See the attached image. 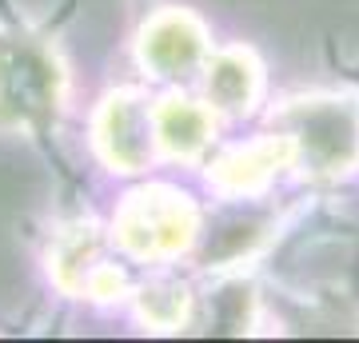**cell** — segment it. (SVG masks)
I'll use <instances>...</instances> for the list:
<instances>
[{
	"label": "cell",
	"instance_id": "6da1fadb",
	"mask_svg": "<svg viewBox=\"0 0 359 343\" xmlns=\"http://www.w3.org/2000/svg\"><path fill=\"white\" fill-rule=\"evenodd\" d=\"M124 236L136 252H176L192 236V208L172 191H144L124 212Z\"/></svg>",
	"mask_w": 359,
	"mask_h": 343
},
{
	"label": "cell",
	"instance_id": "7a4b0ae2",
	"mask_svg": "<svg viewBox=\"0 0 359 343\" xmlns=\"http://www.w3.org/2000/svg\"><path fill=\"white\" fill-rule=\"evenodd\" d=\"M200 48H204V36L188 16H160L152 32H144V60H152L160 76H172L176 68H188L200 56Z\"/></svg>",
	"mask_w": 359,
	"mask_h": 343
},
{
	"label": "cell",
	"instance_id": "3957f363",
	"mask_svg": "<svg viewBox=\"0 0 359 343\" xmlns=\"http://www.w3.org/2000/svg\"><path fill=\"white\" fill-rule=\"evenodd\" d=\"M160 136L172 152L188 156L208 140V116L188 100H168V108H160Z\"/></svg>",
	"mask_w": 359,
	"mask_h": 343
},
{
	"label": "cell",
	"instance_id": "277c9868",
	"mask_svg": "<svg viewBox=\"0 0 359 343\" xmlns=\"http://www.w3.org/2000/svg\"><path fill=\"white\" fill-rule=\"evenodd\" d=\"M208 88H212V96L224 108H244V100H252V88H256V72H252V64L240 52H231V56H224L216 64Z\"/></svg>",
	"mask_w": 359,
	"mask_h": 343
}]
</instances>
